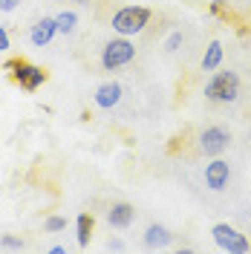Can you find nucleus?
Masks as SVG:
<instances>
[{
    "label": "nucleus",
    "instance_id": "obj_1",
    "mask_svg": "<svg viewBox=\"0 0 251 254\" xmlns=\"http://www.w3.org/2000/svg\"><path fill=\"white\" fill-rule=\"evenodd\" d=\"M3 72H9V78L15 81L20 90H26V93H38L49 78V72L44 66L29 64L26 58H9L3 64Z\"/></svg>",
    "mask_w": 251,
    "mask_h": 254
},
{
    "label": "nucleus",
    "instance_id": "obj_2",
    "mask_svg": "<svg viewBox=\"0 0 251 254\" xmlns=\"http://www.w3.org/2000/svg\"><path fill=\"white\" fill-rule=\"evenodd\" d=\"M205 98L214 104H234L240 98V75L234 69H214L205 84Z\"/></svg>",
    "mask_w": 251,
    "mask_h": 254
},
{
    "label": "nucleus",
    "instance_id": "obj_3",
    "mask_svg": "<svg viewBox=\"0 0 251 254\" xmlns=\"http://www.w3.org/2000/svg\"><path fill=\"white\" fill-rule=\"evenodd\" d=\"M153 12L147 6H122L116 15H113V32L116 35H125V38H136L139 32H144V26L150 23Z\"/></svg>",
    "mask_w": 251,
    "mask_h": 254
},
{
    "label": "nucleus",
    "instance_id": "obj_4",
    "mask_svg": "<svg viewBox=\"0 0 251 254\" xmlns=\"http://www.w3.org/2000/svg\"><path fill=\"white\" fill-rule=\"evenodd\" d=\"M133 58H136V47H133V41L125 38V35L107 41L104 49H101V66L107 72H116V69H122L127 64H133Z\"/></svg>",
    "mask_w": 251,
    "mask_h": 254
},
{
    "label": "nucleus",
    "instance_id": "obj_5",
    "mask_svg": "<svg viewBox=\"0 0 251 254\" xmlns=\"http://www.w3.org/2000/svg\"><path fill=\"white\" fill-rule=\"evenodd\" d=\"M211 237H214V243L220 246L222 252H228V254H249L251 252L249 237L243 231H237L234 225H228V222H217L211 228Z\"/></svg>",
    "mask_w": 251,
    "mask_h": 254
},
{
    "label": "nucleus",
    "instance_id": "obj_6",
    "mask_svg": "<svg viewBox=\"0 0 251 254\" xmlns=\"http://www.w3.org/2000/svg\"><path fill=\"white\" fill-rule=\"evenodd\" d=\"M199 153H205V156H222L225 150H228V144H231V130L222 125H211L205 127L202 133H199Z\"/></svg>",
    "mask_w": 251,
    "mask_h": 254
},
{
    "label": "nucleus",
    "instance_id": "obj_7",
    "mask_svg": "<svg viewBox=\"0 0 251 254\" xmlns=\"http://www.w3.org/2000/svg\"><path fill=\"white\" fill-rule=\"evenodd\" d=\"M228 179H231V165L225 159L214 156L205 165V185L211 190H225L228 188Z\"/></svg>",
    "mask_w": 251,
    "mask_h": 254
},
{
    "label": "nucleus",
    "instance_id": "obj_8",
    "mask_svg": "<svg viewBox=\"0 0 251 254\" xmlns=\"http://www.w3.org/2000/svg\"><path fill=\"white\" fill-rule=\"evenodd\" d=\"M122 84L119 81H104V84H98L93 93V101L95 107H101V110H113V107H119V101H122Z\"/></svg>",
    "mask_w": 251,
    "mask_h": 254
},
{
    "label": "nucleus",
    "instance_id": "obj_9",
    "mask_svg": "<svg viewBox=\"0 0 251 254\" xmlns=\"http://www.w3.org/2000/svg\"><path fill=\"white\" fill-rule=\"evenodd\" d=\"M55 35H58V23H55V17H41V20L32 23L29 41H32V47H47V44H52Z\"/></svg>",
    "mask_w": 251,
    "mask_h": 254
},
{
    "label": "nucleus",
    "instance_id": "obj_10",
    "mask_svg": "<svg viewBox=\"0 0 251 254\" xmlns=\"http://www.w3.org/2000/svg\"><path fill=\"white\" fill-rule=\"evenodd\" d=\"M136 220V208L130 202H113L110 211H107V222L110 228H130Z\"/></svg>",
    "mask_w": 251,
    "mask_h": 254
},
{
    "label": "nucleus",
    "instance_id": "obj_11",
    "mask_svg": "<svg viewBox=\"0 0 251 254\" xmlns=\"http://www.w3.org/2000/svg\"><path fill=\"white\" fill-rule=\"evenodd\" d=\"M141 240H144V246H147V249H153V252H156V249H168V246H171L173 234L165 228V225L150 222V225L144 228V237H141Z\"/></svg>",
    "mask_w": 251,
    "mask_h": 254
},
{
    "label": "nucleus",
    "instance_id": "obj_12",
    "mask_svg": "<svg viewBox=\"0 0 251 254\" xmlns=\"http://www.w3.org/2000/svg\"><path fill=\"white\" fill-rule=\"evenodd\" d=\"M93 228H95V217L81 211L78 220H75V240H78V249H87L90 240H93Z\"/></svg>",
    "mask_w": 251,
    "mask_h": 254
},
{
    "label": "nucleus",
    "instance_id": "obj_13",
    "mask_svg": "<svg viewBox=\"0 0 251 254\" xmlns=\"http://www.w3.org/2000/svg\"><path fill=\"white\" fill-rule=\"evenodd\" d=\"M222 44L220 41H211L208 47H205L202 52V61H199V66H202L205 72H214V69H220V64H222Z\"/></svg>",
    "mask_w": 251,
    "mask_h": 254
},
{
    "label": "nucleus",
    "instance_id": "obj_14",
    "mask_svg": "<svg viewBox=\"0 0 251 254\" xmlns=\"http://www.w3.org/2000/svg\"><path fill=\"white\" fill-rule=\"evenodd\" d=\"M55 23H58L61 35H72L75 26H78V15L75 12H61V15H55Z\"/></svg>",
    "mask_w": 251,
    "mask_h": 254
},
{
    "label": "nucleus",
    "instance_id": "obj_15",
    "mask_svg": "<svg viewBox=\"0 0 251 254\" xmlns=\"http://www.w3.org/2000/svg\"><path fill=\"white\" fill-rule=\"evenodd\" d=\"M44 228H47L49 234H55V231H63V228H66V217H61V214H52V217H47Z\"/></svg>",
    "mask_w": 251,
    "mask_h": 254
},
{
    "label": "nucleus",
    "instance_id": "obj_16",
    "mask_svg": "<svg viewBox=\"0 0 251 254\" xmlns=\"http://www.w3.org/2000/svg\"><path fill=\"white\" fill-rule=\"evenodd\" d=\"M3 249H12V252H20L23 249V240H17V237H12V234H3Z\"/></svg>",
    "mask_w": 251,
    "mask_h": 254
},
{
    "label": "nucleus",
    "instance_id": "obj_17",
    "mask_svg": "<svg viewBox=\"0 0 251 254\" xmlns=\"http://www.w3.org/2000/svg\"><path fill=\"white\" fill-rule=\"evenodd\" d=\"M182 41H185V38H182V32H173L171 38L165 41V49H168V52H176V49L182 47Z\"/></svg>",
    "mask_w": 251,
    "mask_h": 254
},
{
    "label": "nucleus",
    "instance_id": "obj_18",
    "mask_svg": "<svg viewBox=\"0 0 251 254\" xmlns=\"http://www.w3.org/2000/svg\"><path fill=\"white\" fill-rule=\"evenodd\" d=\"M225 0H211V15H225Z\"/></svg>",
    "mask_w": 251,
    "mask_h": 254
},
{
    "label": "nucleus",
    "instance_id": "obj_19",
    "mask_svg": "<svg viewBox=\"0 0 251 254\" xmlns=\"http://www.w3.org/2000/svg\"><path fill=\"white\" fill-rule=\"evenodd\" d=\"M9 49V32H6V26L0 23V52H6Z\"/></svg>",
    "mask_w": 251,
    "mask_h": 254
},
{
    "label": "nucleus",
    "instance_id": "obj_20",
    "mask_svg": "<svg viewBox=\"0 0 251 254\" xmlns=\"http://www.w3.org/2000/svg\"><path fill=\"white\" fill-rule=\"evenodd\" d=\"M20 0H0V12H15Z\"/></svg>",
    "mask_w": 251,
    "mask_h": 254
},
{
    "label": "nucleus",
    "instance_id": "obj_21",
    "mask_svg": "<svg viewBox=\"0 0 251 254\" xmlns=\"http://www.w3.org/2000/svg\"><path fill=\"white\" fill-rule=\"evenodd\" d=\"M107 252H125V243L122 240H110L107 243Z\"/></svg>",
    "mask_w": 251,
    "mask_h": 254
}]
</instances>
